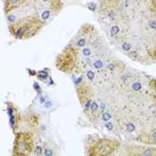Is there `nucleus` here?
<instances>
[{"mask_svg": "<svg viewBox=\"0 0 156 156\" xmlns=\"http://www.w3.org/2000/svg\"><path fill=\"white\" fill-rule=\"evenodd\" d=\"M55 66L57 67L58 71L72 74V73H78L79 72V54L78 49L74 48L71 43H68L62 51L56 56L55 60Z\"/></svg>", "mask_w": 156, "mask_h": 156, "instance_id": "39448f33", "label": "nucleus"}, {"mask_svg": "<svg viewBox=\"0 0 156 156\" xmlns=\"http://www.w3.org/2000/svg\"><path fill=\"white\" fill-rule=\"evenodd\" d=\"M122 146V143L115 138L87 135L84 139L85 154L89 156H108L117 152Z\"/></svg>", "mask_w": 156, "mask_h": 156, "instance_id": "20e7f679", "label": "nucleus"}, {"mask_svg": "<svg viewBox=\"0 0 156 156\" xmlns=\"http://www.w3.org/2000/svg\"><path fill=\"white\" fill-rule=\"evenodd\" d=\"M154 118H156V111L154 112Z\"/></svg>", "mask_w": 156, "mask_h": 156, "instance_id": "f3484780", "label": "nucleus"}, {"mask_svg": "<svg viewBox=\"0 0 156 156\" xmlns=\"http://www.w3.org/2000/svg\"><path fill=\"white\" fill-rule=\"evenodd\" d=\"M123 4L128 17L123 41L132 46L130 60L141 65L156 63V0H123Z\"/></svg>", "mask_w": 156, "mask_h": 156, "instance_id": "f257e3e1", "label": "nucleus"}, {"mask_svg": "<svg viewBox=\"0 0 156 156\" xmlns=\"http://www.w3.org/2000/svg\"><path fill=\"white\" fill-rule=\"evenodd\" d=\"M95 12L100 28L116 48L128 33V17L123 0H99Z\"/></svg>", "mask_w": 156, "mask_h": 156, "instance_id": "f03ea898", "label": "nucleus"}, {"mask_svg": "<svg viewBox=\"0 0 156 156\" xmlns=\"http://www.w3.org/2000/svg\"><path fill=\"white\" fill-rule=\"evenodd\" d=\"M6 108L9 113V123L11 130L13 134H16L17 132L21 130V127L23 124V115L20 112L18 107L11 101H6Z\"/></svg>", "mask_w": 156, "mask_h": 156, "instance_id": "9d476101", "label": "nucleus"}, {"mask_svg": "<svg viewBox=\"0 0 156 156\" xmlns=\"http://www.w3.org/2000/svg\"><path fill=\"white\" fill-rule=\"evenodd\" d=\"M33 0H4V13L6 16L13 11H17V10L24 7L26 5H28Z\"/></svg>", "mask_w": 156, "mask_h": 156, "instance_id": "f8f14e48", "label": "nucleus"}, {"mask_svg": "<svg viewBox=\"0 0 156 156\" xmlns=\"http://www.w3.org/2000/svg\"><path fill=\"white\" fill-rule=\"evenodd\" d=\"M46 5H48V7L50 9V11L52 12L54 16H56L63 7V2L61 0H50Z\"/></svg>", "mask_w": 156, "mask_h": 156, "instance_id": "2eb2a0df", "label": "nucleus"}, {"mask_svg": "<svg viewBox=\"0 0 156 156\" xmlns=\"http://www.w3.org/2000/svg\"><path fill=\"white\" fill-rule=\"evenodd\" d=\"M76 93H77L78 101L83 108V112L84 115H87L90 108L91 101L94 100V96H95V91L91 83L87 78H84L78 84H76Z\"/></svg>", "mask_w": 156, "mask_h": 156, "instance_id": "0eeeda50", "label": "nucleus"}, {"mask_svg": "<svg viewBox=\"0 0 156 156\" xmlns=\"http://www.w3.org/2000/svg\"><path fill=\"white\" fill-rule=\"evenodd\" d=\"M121 149V154L127 156H156V146L126 144Z\"/></svg>", "mask_w": 156, "mask_h": 156, "instance_id": "1a4fd4ad", "label": "nucleus"}, {"mask_svg": "<svg viewBox=\"0 0 156 156\" xmlns=\"http://www.w3.org/2000/svg\"><path fill=\"white\" fill-rule=\"evenodd\" d=\"M43 152H44V150H43V146H35L34 147V151H33V154L34 155H43Z\"/></svg>", "mask_w": 156, "mask_h": 156, "instance_id": "dca6fc26", "label": "nucleus"}, {"mask_svg": "<svg viewBox=\"0 0 156 156\" xmlns=\"http://www.w3.org/2000/svg\"><path fill=\"white\" fill-rule=\"evenodd\" d=\"M147 93L152 101V105L156 107V78H150L147 80Z\"/></svg>", "mask_w": 156, "mask_h": 156, "instance_id": "4468645a", "label": "nucleus"}, {"mask_svg": "<svg viewBox=\"0 0 156 156\" xmlns=\"http://www.w3.org/2000/svg\"><path fill=\"white\" fill-rule=\"evenodd\" d=\"M136 141H140L145 145H156V129L150 128L149 130H143L140 132L136 138Z\"/></svg>", "mask_w": 156, "mask_h": 156, "instance_id": "ddd939ff", "label": "nucleus"}, {"mask_svg": "<svg viewBox=\"0 0 156 156\" xmlns=\"http://www.w3.org/2000/svg\"><path fill=\"white\" fill-rule=\"evenodd\" d=\"M6 20L10 34L18 40H26L35 37L46 24V22L43 21L39 15L27 13L18 16L16 11L6 15Z\"/></svg>", "mask_w": 156, "mask_h": 156, "instance_id": "7ed1b4c3", "label": "nucleus"}, {"mask_svg": "<svg viewBox=\"0 0 156 156\" xmlns=\"http://www.w3.org/2000/svg\"><path fill=\"white\" fill-rule=\"evenodd\" d=\"M35 133L28 130V129H21L15 134L13 146L11 155L12 156H27L33 154L35 143H34Z\"/></svg>", "mask_w": 156, "mask_h": 156, "instance_id": "423d86ee", "label": "nucleus"}, {"mask_svg": "<svg viewBox=\"0 0 156 156\" xmlns=\"http://www.w3.org/2000/svg\"><path fill=\"white\" fill-rule=\"evenodd\" d=\"M99 32L96 30L95 26L91 23H83L80 26V28L78 29L77 34L72 38V40L69 41L74 48H77L78 50L82 49L83 46H85L89 41L93 40V38L98 34Z\"/></svg>", "mask_w": 156, "mask_h": 156, "instance_id": "6e6552de", "label": "nucleus"}, {"mask_svg": "<svg viewBox=\"0 0 156 156\" xmlns=\"http://www.w3.org/2000/svg\"><path fill=\"white\" fill-rule=\"evenodd\" d=\"M23 126L26 127V129L37 133L40 126V116L33 108H27L26 113L23 115Z\"/></svg>", "mask_w": 156, "mask_h": 156, "instance_id": "9b49d317", "label": "nucleus"}]
</instances>
